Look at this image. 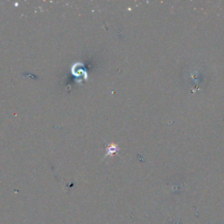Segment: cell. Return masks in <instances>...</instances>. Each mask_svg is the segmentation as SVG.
Here are the masks:
<instances>
[{
	"mask_svg": "<svg viewBox=\"0 0 224 224\" xmlns=\"http://www.w3.org/2000/svg\"><path fill=\"white\" fill-rule=\"evenodd\" d=\"M118 146L117 145H114V144H112V145H110L109 147H108V154L107 155H115V154H117V151H118Z\"/></svg>",
	"mask_w": 224,
	"mask_h": 224,
	"instance_id": "6da1fadb",
	"label": "cell"
}]
</instances>
